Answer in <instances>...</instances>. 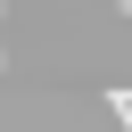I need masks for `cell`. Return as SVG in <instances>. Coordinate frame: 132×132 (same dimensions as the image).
<instances>
[{
  "mask_svg": "<svg viewBox=\"0 0 132 132\" xmlns=\"http://www.w3.org/2000/svg\"><path fill=\"white\" fill-rule=\"evenodd\" d=\"M107 107H132V82H116V91H107Z\"/></svg>",
  "mask_w": 132,
  "mask_h": 132,
  "instance_id": "obj_1",
  "label": "cell"
},
{
  "mask_svg": "<svg viewBox=\"0 0 132 132\" xmlns=\"http://www.w3.org/2000/svg\"><path fill=\"white\" fill-rule=\"evenodd\" d=\"M124 16H132V0H124Z\"/></svg>",
  "mask_w": 132,
  "mask_h": 132,
  "instance_id": "obj_2",
  "label": "cell"
}]
</instances>
